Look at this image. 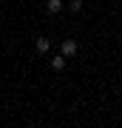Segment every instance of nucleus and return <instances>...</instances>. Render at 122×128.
<instances>
[{
    "mask_svg": "<svg viewBox=\"0 0 122 128\" xmlns=\"http://www.w3.org/2000/svg\"><path fill=\"white\" fill-rule=\"evenodd\" d=\"M65 54H57V57H51V68H54V71H63L65 68Z\"/></svg>",
    "mask_w": 122,
    "mask_h": 128,
    "instance_id": "nucleus-2",
    "label": "nucleus"
},
{
    "mask_svg": "<svg viewBox=\"0 0 122 128\" xmlns=\"http://www.w3.org/2000/svg\"><path fill=\"white\" fill-rule=\"evenodd\" d=\"M48 48H51V40H48V37H37V51H40V54H45Z\"/></svg>",
    "mask_w": 122,
    "mask_h": 128,
    "instance_id": "nucleus-4",
    "label": "nucleus"
},
{
    "mask_svg": "<svg viewBox=\"0 0 122 128\" xmlns=\"http://www.w3.org/2000/svg\"><path fill=\"white\" fill-rule=\"evenodd\" d=\"M68 9H71L74 14H80V12H82V0H71V3H68Z\"/></svg>",
    "mask_w": 122,
    "mask_h": 128,
    "instance_id": "nucleus-5",
    "label": "nucleus"
},
{
    "mask_svg": "<svg viewBox=\"0 0 122 128\" xmlns=\"http://www.w3.org/2000/svg\"><path fill=\"white\" fill-rule=\"evenodd\" d=\"M45 9H48V14H60V12H63V0H48Z\"/></svg>",
    "mask_w": 122,
    "mask_h": 128,
    "instance_id": "nucleus-3",
    "label": "nucleus"
},
{
    "mask_svg": "<svg viewBox=\"0 0 122 128\" xmlns=\"http://www.w3.org/2000/svg\"><path fill=\"white\" fill-rule=\"evenodd\" d=\"M77 40H63V46H60V54H65V57H74L77 54Z\"/></svg>",
    "mask_w": 122,
    "mask_h": 128,
    "instance_id": "nucleus-1",
    "label": "nucleus"
}]
</instances>
